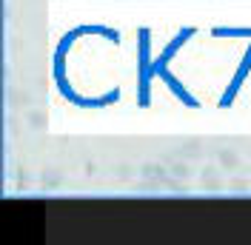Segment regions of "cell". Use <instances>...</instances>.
Masks as SVG:
<instances>
[{
    "label": "cell",
    "mask_w": 251,
    "mask_h": 245,
    "mask_svg": "<svg viewBox=\"0 0 251 245\" xmlns=\"http://www.w3.org/2000/svg\"><path fill=\"white\" fill-rule=\"evenodd\" d=\"M143 177H146V180H160V183L166 185V177H169V174H166V169H160V166H154V163H149V166H143Z\"/></svg>",
    "instance_id": "277c9868"
},
{
    "label": "cell",
    "mask_w": 251,
    "mask_h": 245,
    "mask_svg": "<svg viewBox=\"0 0 251 245\" xmlns=\"http://www.w3.org/2000/svg\"><path fill=\"white\" fill-rule=\"evenodd\" d=\"M217 160H220V166H223L226 171H234V169H240V166H243L240 154L231 151V148H220V151H217Z\"/></svg>",
    "instance_id": "7a4b0ae2"
},
{
    "label": "cell",
    "mask_w": 251,
    "mask_h": 245,
    "mask_svg": "<svg viewBox=\"0 0 251 245\" xmlns=\"http://www.w3.org/2000/svg\"><path fill=\"white\" fill-rule=\"evenodd\" d=\"M169 174H172L174 180H186L188 174H191V169L186 166V160H177V163H172V166H169Z\"/></svg>",
    "instance_id": "5b68a950"
},
{
    "label": "cell",
    "mask_w": 251,
    "mask_h": 245,
    "mask_svg": "<svg viewBox=\"0 0 251 245\" xmlns=\"http://www.w3.org/2000/svg\"><path fill=\"white\" fill-rule=\"evenodd\" d=\"M26 122H29V128L43 131V128H46V114H43V111H29V114H26Z\"/></svg>",
    "instance_id": "8992f818"
},
{
    "label": "cell",
    "mask_w": 251,
    "mask_h": 245,
    "mask_svg": "<svg viewBox=\"0 0 251 245\" xmlns=\"http://www.w3.org/2000/svg\"><path fill=\"white\" fill-rule=\"evenodd\" d=\"M200 183H203L205 191H220L223 188V183H220V174L214 166H205L203 171H200Z\"/></svg>",
    "instance_id": "6da1fadb"
},
{
    "label": "cell",
    "mask_w": 251,
    "mask_h": 245,
    "mask_svg": "<svg viewBox=\"0 0 251 245\" xmlns=\"http://www.w3.org/2000/svg\"><path fill=\"white\" fill-rule=\"evenodd\" d=\"M177 154H180L183 160H191V157H200V154H203V146H200V140H186V143L177 148Z\"/></svg>",
    "instance_id": "3957f363"
}]
</instances>
